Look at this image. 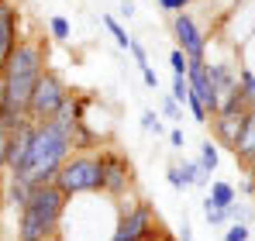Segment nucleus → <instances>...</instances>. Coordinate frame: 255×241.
I'll return each mask as SVG.
<instances>
[{
    "label": "nucleus",
    "mask_w": 255,
    "mask_h": 241,
    "mask_svg": "<svg viewBox=\"0 0 255 241\" xmlns=\"http://www.w3.org/2000/svg\"><path fill=\"white\" fill-rule=\"evenodd\" d=\"M179 169H183V176H186V183H190V190L197 186V190H207L211 186V176H207V169L200 165L197 159H183L179 162Z\"/></svg>",
    "instance_id": "f3484780"
},
{
    "label": "nucleus",
    "mask_w": 255,
    "mask_h": 241,
    "mask_svg": "<svg viewBox=\"0 0 255 241\" xmlns=\"http://www.w3.org/2000/svg\"><path fill=\"white\" fill-rule=\"evenodd\" d=\"M169 97L183 107L186 104V97H190V83H186V76H172V90H169Z\"/></svg>",
    "instance_id": "c756f323"
},
{
    "label": "nucleus",
    "mask_w": 255,
    "mask_h": 241,
    "mask_svg": "<svg viewBox=\"0 0 255 241\" xmlns=\"http://www.w3.org/2000/svg\"><path fill=\"white\" fill-rule=\"evenodd\" d=\"M166 138H169V148H172V152H183V145H186V134H183V127H179V124H172Z\"/></svg>",
    "instance_id": "473e14b6"
},
{
    "label": "nucleus",
    "mask_w": 255,
    "mask_h": 241,
    "mask_svg": "<svg viewBox=\"0 0 255 241\" xmlns=\"http://www.w3.org/2000/svg\"><path fill=\"white\" fill-rule=\"evenodd\" d=\"M197 0H155V7H159V14H166V17H172V14H183V10H190Z\"/></svg>",
    "instance_id": "a878e982"
},
{
    "label": "nucleus",
    "mask_w": 255,
    "mask_h": 241,
    "mask_svg": "<svg viewBox=\"0 0 255 241\" xmlns=\"http://www.w3.org/2000/svg\"><path fill=\"white\" fill-rule=\"evenodd\" d=\"M197 162H200V165L207 169V176H214V172H217V165H221V145L214 141L211 134H207V138L200 141V152H197Z\"/></svg>",
    "instance_id": "dca6fc26"
},
{
    "label": "nucleus",
    "mask_w": 255,
    "mask_h": 241,
    "mask_svg": "<svg viewBox=\"0 0 255 241\" xmlns=\"http://www.w3.org/2000/svg\"><path fill=\"white\" fill-rule=\"evenodd\" d=\"M0 73H3V62H0Z\"/></svg>",
    "instance_id": "ea45409f"
},
{
    "label": "nucleus",
    "mask_w": 255,
    "mask_h": 241,
    "mask_svg": "<svg viewBox=\"0 0 255 241\" xmlns=\"http://www.w3.org/2000/svg\"><path fill=\"white\" fill-rule=\"evenodd\" d=\"M141 131H148V134H155V138L169 134V131H166V124H162V114H159V111H141Z\"/></svg>",
    "instance_id": "5701e85b"
},
{
    "label": "nucleus",
    "mask_w": 255,
    "mask_h": 241,
    "mask_svg": "<svg viewBox=\"0 0 255 241\" xmlns=\"http://www.w3.org/2000/svg\"><path fill=\"white\" fill-rule=\"evenodd\" d=\"M228 224H252V207L242 200V197L228 207Z\"/></svg>",
    "instance_id": "b1692460"
},
{
    "label": "nucleus",
    "mask_w": 255,
    "mask_h": 241,
    "mask_svg": "<svg viewBox=\"0 0 255 241\" xmlns=\"http://www.w3.org/2000/svg\"><path fill=\"white\" fill-rule=\"evenodd\" d=\"M66 214H69V197L55 183L35 186L28 203L17 210V241H52L62 231Z\"/></svg>",
    "instance_id": "7ed1b4c3"
},
{
    "label": "nucleus",
    "mask_w": 255,
    "mask_h": 241,
    "mask_svg": "<svg viewBox=\"0 0 255 241\" xmlns=\"http://www.w3.org/2000/svg\"><path fill=\"white\" fill-rule=\"evenodd\" d=\"M245 111H249V100H245L242 90H235L231 97H224L221 107H217V114H224V118H245Z\"/></svg>",
    "instance_id": "6ab92c4d"
},
{
    "label": "nucleus",
    "mask_w": 255,
    "mask_h": 241,
    "mask_svg": "<svg viewBox=\"0 0 255 241\" xmlns=\"http://www.w3.org/2000/svg\"><path fill=\"white\" fill-rule=\"evenodd\" d=\"M204 221L211 224V228H228V210H221V207H211V203L204 200Z\"/></svg>",
    "instance_id": "bb28decb"
},
{
    "label": "nucleus",
    "mask_w": 255,
    "mask_h": 241,
    "mask_svg": "<svg viewBox=\"0 0 255 241\" xmlns=\"http://www.w3.org/2000/svg\"><path fill=\"white\" fill-rule=\"evenodd\" d=\"M14 124H17V120L7 118V114L0 111V176L7 172V148H10V131H14Z\"/></svg>",
    "instance_id": "412c9836"
},
{
    "label": "nucleus",
    "mask_w": 255,
    "mask_h": 241,
    "mask_svg": "<svg viewBox=\"0 0 255 241\" xmlns=\"http://www.w3.org/2000/svg\"><path fill=\"white\" fill-rule=\"evenodd\" d=\"M238 90L245 93L249 107H255V69L252 66H242V62H238Z\"/></svg>",
    "instance_id": "4be33fe9"
},
{
    "label": "nucleus",
    "mask_w": 255,
    "mask_h": 241,
    "mask_svg": "<svg viewBox=\"0 0 255 241\" xmlns=\"http://www.w3.org/2000/svg\"><path fill=\"white\" fill-rule=\"evenodd\" d=\"M211 138L221 145V148H228V152H235V138H238V124L242 118H224V114H214L211 120Z\"/></svg>",
    "instance_id": "ddd939ff"
},
{
    "label": "nucleus",
    "mask_w": 255,
    "mask_h": 241,
    "mask_svg": "<svg viewBox=\"0 0 255 241\" xmlns=\"http://www.w3.org/2000/svg\"><path fill=\"white\" fill-rule=\"evenodd\" d=\"M169 31H172L176 48H179L186 59H207V52H211V35H207V28L197 21V14H190V10L172 14Z\"/></svg>",
    "instance_id": "6e6552de"
},
{
    "label": "nucleus",
    "mask_w": 255,
    "mask_h": 241,
    "mask_svg": "<svg viewBox=\"0 0 255 241\" xmlns=\"http://www.w3.org/2000/svg\"><path fill=\"white\" fill-rule=\"evenodd\" d=\"M45 28H48V38L52 41H69L73 38V24H69V17H62V14H52V17L45 21Z\"/></svg>",
    "instance_id": "aec40b11"
},
{
    "label": "nucleus",
    "mask_w": 255,
    "mask_h": 241,
    "mask_svg": "<svg viewBox=\"0 0 255 241\" xmlns=\"http://www.w3.org/2000/svg\"><path fill=\"white\" fill-rule=\"evenodd\" d=\"M100 24L111 31L114 45H118L121 52H128V45H131V35H128V28L121 24V17H114V14H100Z\"/></svg>",
    "instance_id": "a211bd4d"
},
{
    "label": "nucleus",
    "mask_w": 255,
    "mask_h": 241,
    "mask_svg": "<svg viewBox=\"0 0 255 241\" xmlns=\"http://www.w3.org/2000/svg\"><path fill=\"white\" fill-rule=\"evenodd\" d=\"M169 69H172V76H186V69H190V59H186L179 48L169 52Z\"/></svg>",
    "instance_id": "2f4dec72"
},
{
    "label": "nucleus",
    "mask_w": 255,
    "mask_h": 241,
    "mask_svg": "<svg viewBox=\"0 0 255 241\" xmlns=\"http://www.w3.org/2000/svg\"><path fill=\"white\" fill-rule=\"evenodd\" d=\"M45 69H48V41L38 35H24L0 73V111L7 118H28L31 93H35Z\"/></svg>",
    "instance_id": "f257e3e1"
},
{
    "label": "nucleus",
    "mask_w": 255,
    "mask_h": 241,
    "mask_svg": "<svg viewBox=\"0 0 255 241\" xmlns=\"http://www.w3.org/2000/svg\"><path fill=\"white\" fill-rule=\"evenodd\" d=\"M159 114H162L166 120H172V124H179V120H183V107H179L172 97H162V104H159Z\"/></svg>",
    "instance_id": "c85d7f7f"
},
{
    "label": "nucleus",
    "mask_w": 255,
    "mask_h": 241,
    "mask_svg": "<svg viewBox=\"0 0 255 241\" xmlns=\"http://www.w3.org/2000/svg\"><path fill=\"white\" fill-rule=\"evenodd\" d=\"M211 76H214L217 100H224V97H231L238 90V66L231 59H211Z\"/></svg>",
    "instance_id": "f8f14e48"
},
{
    "label": "nucleus",
    "mask_w": 255,
    "mask_h": 241,
    "mask_svg": "<svg viewBox=\"0 0 255 241\" xmlns=\"http://www.w3.org/2000/svg\"><path fill=\"white\" fill-rule=\"evenodd\" d=\"M55 186L69 197V203L80 197H97L104 190V176H100V155L97 152H73L62 162Z\"/></svg>",
    "instance_id": "20e7f679"
},
{
    "label": "nucleus",
    "mask_w": 255,
    "mask_h": 241,
    "mask_svg": "<svg viewBox=\"0 0 255 241\" xmlns=\"http://www.w3.org/2000/svg\"><path fill=\"white\" fill-rule=\"evenodd\" d=\"M245 176H252V179H255V159H252V165L245 169Z\"/></svg>",
    "instance_id": "58836bf2"
},
{
    "label": "nucleus",
    "mask_w": 255,
    "mask_h": 241,
    "mask_svg": "<svg viewBox=\"0 0 255 241\" xmlns=\"http://www.w3.org/2000/svg\"><path fill=\"white\" fill-rule=\"evenodd\" d=\"M148 241H176V231H169L166 224H159V228H155V235H152Z\"/></svg>",
    "instance_id": "4c0bfd02"
},
{
    "label": "nucleus",
    "mask_w": 255,
    "mask_h": 241,
    "mask_svg": "<svg viewBox=\"0 0 255 241\" xmlns=\"http://www.w3.org/2000/svg\"><path fill=\"white\" fill-rule=\"evenodd\" d=\"M69 155H73L69 131H62L55 120H42V124H35V138H31V148H28L24 162L17 165V172H7V176L28 179L31 186H45V183H55L62 162Z\"/></svg>",
    "instance_id": "f03ea898"
},
{
    "label": "nucleus",
    "mask_w": 255,
    "mask_h": 241,
    "mask_svg": "<svg viewBox=\"0 0 255 241\" xmlns=\"http://www.w3.org/2000/svg\"><path fill=\"white\" fill-rule=\"evenodd\" d=\"M235 190H238V197H255V179H252V176L238 179V186H235Z\"/></svg>",
    "instance_id": "c9c22d12"
},
{
    "label": "nucleus",
    "mask_w": 255,
    "mask_h": 241,
    "mask_svg": "<svg viewBox=\"0 0 255 241\" xmlns=\"http://www.w3.org/2000/svg\"><path fill=\"white\" fill-rule=\"evenodd\" d=\"M0 186H3V203H7V207H14V210H21V207L28 203V197H31V190H35V186H31L28 179L7 176V172H3Z\"/></svg>",
    "instance_id": "4468645a"
},
{
    "label": "nucleus",
    "mask_w": 255,
    "mask_h": 241,
    "mask_svg": "<svg viewBox=\"0 0 255 241\" xmlns=\"http://www.w3.org/2000/svg\"><path fill=\"white\" fill-rule=\"evenodd\" d=\"M128 55L134 59V66H138V69H145V66H148V48H145L138 38H131V45H128Z\"/></svg>",
    "instance_id": "7c9ffc66"
},
{
    "label": "nucleus",
    "mask_w": 255,
    "mask_h": 241,
    "mask_svg": "<svg viewBox=\"0 0 255 241\" xmlns=\"http://www.w3.org/2000/svg\"><path fill=\"white\" fill-rule=\"evenodd\" d=\"M138 73H141V83H145L148 90H159V76H155L152 66H145V69H138Z\"/></svg>",
    "instance_id": "f704fd0d"
},
{
    "label": "nucleus",
    "mask_w": 255,
    "mask_h": 241,
    "mask_svg": "<svg viewBox=\"0 0 255 241\" xmlns=\"http://www.w3.org/2000/svg\"><path fill=\"white\" fill-rule=\"evenodd\" d=\"M231 155L242 165V172L252 165V159H255V107H249L242 124H238V138H235V152Z\"/></svg>",
    "instance_id": "9b49d317"
},
{
    "label": "nucleus",
    "mask_w": 255,
    "mask_h": 241,
    "mask_svg": "<svg viewBox=\"0 0 255 241\" xmlns=\"http://www.w3.org/2000/svg\"><path fill=\"white\" fill-rule=\"evenodd\" d=\"M176 241H193V224H190L186 214H183V221H179V228H176Z\"/></svg>",
    "instance_id": "72a5a7b5"
},
{
    "label": "nucleus",
    "mask_w": 255,
    "mask_h": 241,
    "mask_svg": "<svg viewBox=\"0 0 255 241\" xmlns=\"http://www.w3.org/2000/svg\"><path fill=\"white\" fill-rule=\"evenodd\" d=\"M97 155H100V176H104L100 193L121 207L134 193V162L128 159V152H121V148H97Z\"/></svg>",
    "instance_id": "423d86ee"
},
{
    "label": "nucleus",
    "mask_w": 255,
    "mask_h": 241,
    "mask_svg": "<svg viewBox=\"0 0 255 241\" xmlns=\"http://www.w3.org/2000/svg\"><path fill=\"white\" fill-rule=\"evenodd\" d=\"M138 14V7H134V0H121V7H118V17L121 21H131Z\"/></svg>",
    "instance_id": "e433bc0d"
},
{
    "label": "nucleus",
    "mask_w": 255,
    "mask_h": 241,
    "mask_svg": "<svg viewBox=\"0 0 255 241\" xmlns=\"http://www.w3.org/2000/svg\"><path fill=\"white\" fill-rule=\"evenodd\" d=\"M69 86L66 80L59 76V69H45L38 86H35V93H31V104H28V118L35 120V124H42V120H52L59 111H62V104L69 100Z\"/></svg>",
    "instance_id": "0eeeda50"
},
{
    "label": "nucleus",
    "mask_w": 255,
    "mask_h": 241,
    "mask_svg": "<svg viewBox=\"0 0 255 241\" xmlns=\"http://www.w3.org/2000/svg\"><path fill=\"white\" fill-rule=\"evenodd\" d=\"M31 138H35V120L21 118L10 131V148H7V172H17V165L24 162L28 148H31Z\"/></svg>",
    "instance_id": "9d476101"
},
{
    "label": "nucleus",
    "mask_w": 255,
    "mask_h": 241,
    "mask_svg": "<svg viewBox=\"0 0 255 241\" xmlns=\"http://www.w3.org/2000/svg\"><path fill=\"white\" fill-rule=\"evenodd\" d=\"M221 241H252V224H228Z\"/></svg>",
    "instance_id": "cd10ccee"
},
{
    "label": "nucleus",
    "mask_w": 255,
    "mask_h": 241,
    "mask_svg": "<svg viewBox=\"0 0 255 241\" xmlns=\"http://www.w3.org/2000/svg\"><path fill=\"white\" fill-rule=\"evenodd\" d=\"M204 200L211 203V207L228 210L231 203L238 200V190H235V183H228V179H214L211 186H207V197H204Z\"/></svg>",
    "instance_id": "2eb2a0df"
},
{
    "label": "nucleus",
    "mask_w": 255,
    "mask_h": 241,
    "mask_svg": "<svg viewBox=\"0 0 255 241\" xmlns=\"http://www.w3.org/2000/svg\"><path fill=\"white\" fill-rule=\"evenodd\" d=\"M159 214H155V203L138 197V200H128L118 207V217H114V231L107 241H148L159 228Z\"/></svg>",
    "instance_id": "39448f33"
},
{
    "label": "nucleus",
    "mask_w": 255,
    "mask_h": 241,
    "mask_svg": "<svg viewBox=\"0 0 255 241\" xmlns=\"http://www.w3.org/2000/svg\"><path fill=\"white\" fill-rule=\"evenodd\" d=\"M21 35V10L14 0H0V62H7L17 48Z\"/></svg>",
    "instance_id": "1a4fd4ad"
},
{
    "label": "nucleus",
    "mask_w": 255,
    "mask_h": 241,
    "mask_svg": "<svg viewBox=\"0 0 255 241\" xmlns=\"http://www.w3.org/2000/svg\"><path fill=\"white\" fill-rule=\"evenodd\" d=\"M166 183H169L176 193H186V190H190V183H186V176H183L179 162H169V165H166Z\"/></svg>",
    "instance_id": "393cba45"
}]
</instances>
